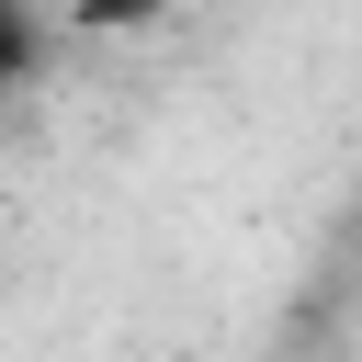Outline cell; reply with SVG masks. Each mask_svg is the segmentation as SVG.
<instances>
[{
	"label": "cell",
	"mask_w": 362,
	"mask_h": 362,
	"mask_svg": "<svg viewBox=\"0 0 362 362\" xmlns=\"http://www.w3.org/2000/svg\"><path fill=\"white\" fill-rule=\"evenodd\" d=\"M158 11H181V0H68V23H79V34H147Z\"/></svg>",
	"instance_id": "7a4b0ae2"
},
{
	"label": "cell",
	"mask_w": 362,
	"mask_h": 362,
	"mask_svg": "<svg viewBox=\"0 0 362 362\" xmlns=\"http://www.w3.org/2000/svg\"><path fill=\"white\" fill-rule=\"evenodd\" d=\"M34 68H45V23H34V0H0V102H11Z\"/></svg>",
	"instance_id": "6da1fadb"
}]
</instances>
